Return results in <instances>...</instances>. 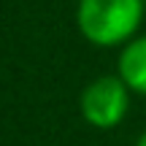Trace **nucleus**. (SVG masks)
<instances>
[{"instance_id":"f257e3e1","label":"nucleus","mask_w":146,"mask_h":146,"mask_svg":"<svg viewBox=\"0 0 146 146\" xmlns=\"http://www.w3.org/2000/svg\"><path fill=\"white\" fill-rule=\"evenodd\" d=\"M143 14V0H78L76 25L92 46L111 49L138 35Z\"/></svg>"},{"instance_id":"f03ea898","label":"nucleus","mask_w":146,"mask_h":146,"mask_svg":"<svg viewBox=\"0 0 146 146\" xmlns=\"http://www.w3.org/2000/svg\"><path fill=\"white\" fill-rule=\"evenodd\" d=\"M81 116L92 127L111 130L130 111V89L119 76H98L81 92Z\"/></svg>"},{"instance_id":"7ed1b4c3","label":"nucleus","mask_w":146,"mask_h":146,"mask_svg":"<svg viewBox=\"0 0 146 146\" xmlns=\"http://www.w3.org/2000/svg\"><path fill=\"white\" fill-rule=\"evenodd\" d=\"M116 76L127 84V89L146 98V35L127 41L116 60Z\"/></svg>"},{"instance_id":"20e7f679","label":"nucleus","mask_w":146,"mask_h":146,"mask_svg":"<svg viewBox=\"0 0 146 146\" xmlns=\"http://www.w3.org/2000/svg\"><path fill=\"white\" fill-rule=\"evenodd\" d=\"M135 146H146V130L141 133V135H138V141H135Z\"/></svg>"},{"instance_id":"39448f33","label":"nucleus","mask_w":146,"mask_h":146,"mask_svg":"<svg viewBox=\"0 0 146 146\" xmlns=\"http://www.w3.org/2000/svg\"><path fill=\"white\" fill-rule=\"evenodd\" d=\"M143 5H146V0H143Z\"/></svg>"}]
</instances>
